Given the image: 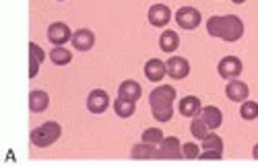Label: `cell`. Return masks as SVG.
<instances>
[{"mask_svg":"<svg viewBox=\"0 0 258 167\" xmlns=\"http://www.w3.org/2000/svg\"><path fill=\"white\" fill-rule=\"evenodd\" d=\"M178 46H180V35H178L176 31L167 29V31H163V33L159 35V48H161V52L171 54V52L178 50Z\"/></svg>","mask_w":258,"mask_h":167,"instance_id":"obj_18","label":"cell"},{"mask_svg":"<svg viewBox=\"0 0 258 167\" xmlns=\"http://www.w3.org/2000/svg\"><path fill=\"white\" fill-rule=\"evenodd\" d=\"M147 17H149V23H151L153 27H165L174 15H171L169 7H165V5H153L151 9H149Z\"/></svg>","mask_w":258,"mask_h":167,"instance_id":"obj_13","label":"cell"},{"mask_svg":"<svg viewBox=\"0 0 258 167\" xmlns=\"http://www.w3.org/2000/svg\"><path fill=\"white\" fill-rule=\"evenodd\" d=\"M201 118L207 122V126L211 130H217L223 124V114H221V110L217 106H205L201 110Z\"/></svg>","mask_w":258,"mask_h":167,"instance_id":"obj_15","label":"cell"},{"mask_svg":"<svg viewBox=\"0 0 258 167\" xmlns=\"http://www.w3.org/2000/svg\"><path fill=\"white\" fill-rule=\"evenodd\" d=\"M182 155H184V159H199L201 147L197 142H186V144H182Z\"/></svg>","mask_w":258,"mask_h":167,"instance_id":"obj_27","label":"cell"},{"mask_svg":"<svg viewBox=\"0 0 258 167\" xmlns=\"http://www.w3.org/2000/svg\"><path fill=\"white\" fill-rule=\"evenodd\" d=\"M157 155H159L157 144H149V142L135 144L133 151H131V157L133 159H157Z\"/></svg>","mask_w":258,"mask_h":167,"instance_id":"obj_19","label":"cell"},{"mask_svg":"<svg viewBox=\"0 0 258 167\" xmlns=\"http://www.w3.org/2000/svg\"><path fill=\"white\" fill-rule=\"evenodd\" d=\"M135 110H137V101H133V99L118 95V99L114 101V112L118 118H131L135 114Z\"/></svg>","mask_w":258,"mask_h":167,"instance_id":"obj_20","label":"cell"},{"mask_svg":"<svg viewBox=\"0 0 258 167\" xmlns=\"http://www.w3.org/2000/svg\"><path fill=\"white\" fill-rule=\"evenodd\" d=\"M73 48L79 52H89L95 46V33L91 29H77L73 33Z\"/></svg>","mask_w":258,"mask_h":167,"instance_id":"obj_11","label":"cell"},{"mask_svg":"<svg viewBox=\"0 0 258 167\" xmlns=\"http://www.w3.org/2000/svg\"><path fill=\"white\" fill-rule=\"evenodd\" d=\"M225 95H227L229 101L244 103V101L248 99V95H250V89H248V85H246L244 80H240V78H231L227 85H225Z\"/></svg>","mask_w":258,"mask_h":167,"instance_id":"obj_8","label":"cell"},{"mask_svg":"<svg viewBox=\"0 0 258 167\" xmlns=\"http://www.w3.org/2000/svg\"><path fill=\"white\" fill-rule=\"evenodd\" d=\"M244 70V64H242V60L238 56H225L219 60V64H217V72L219 76L231 80V78H238Z\"/></svg>","mask_w":258,"mask_h":167,"instance_id":"obj_5","label":"cell"},{"mask_svg":"<svg viewBox=\"0 0 258 167\" xmlns=\"http://www.w3.org/2000/svg\"><path fill=\"white\" fill-rule=\"evenodd\" d=\"M231 3H233V5H244L246 0H231Z\"/></svg>","mask_w":258,"mask_h":167,"instance_id":"obj_30","label":"cell"},{"mask_svg":"<svg viewBox=\"0 0 258 167\" xmlns=\"http://www.w3.org/2000/svg\"><path fill=\"white\" fill-rule=\"evenodd\" d=\"M207 31L213 37H219L227 44L242 39L244 35V21L235 15H213L207 21Z\"/></svg>","mask_w":258,"mask_h":167,"instance_id":"obj_1","label":"cell"},{"mask_svg":"<svg viewBox=\"0 0 258 167\" xmlns=\"http://www.w3.org/2000/svg\"><path fill=\"white\" fill-rule=\"evenodd\" d=\"M141 93H143V89H141V85L137 80H133V78H128V80H124L122 85L118 87V95L120 97H126V99H133V101H137L139 97H141Z\"/></svg>","mask_w":258,"mask_h":167,"instance_id":"obj_21","label":"cell"},{"mask_svg":"<svg viewBox=\"0 0 258 167\" xmlns=\"http://www.w3.org/2000/svg\"><path fill=\"white\" fill-rule=\"evenodd\" d=\"M252 157H254V159L258 161V142L254 144V149H252Z\"/></svg>","mask_w":258,"mask_h":167,"instance_id":"obj_29","label":"cell"},{"mask_svg":"<svg viewBox=\"0 0 258 167\" xmlns=\"http://www.w3.org/2000/svg\"><path fill=\"white\" fill-rule=\"evenodd\" d=\"M159 155L157 159H184L182 155V142L178 136H165L159 142Z\"/></svg>","mask_w":258,"mask_h":167,"instance_id":"obj_6","label":"cell"},{"mask_svg":"<svg viewBox=\"0 0 258 167\" xmlns=\"http://www.w3.org/2000/svg\"><path fill=\"white\" fill-rule=\"evenodd\" d=\"M190 132H192V136H195L197 140H203V138H205V136L211 132V128L207 126V122H205L201 116H197V118H192Z\"/></svg>","mask_w":258,"mask_h":167,"instance_id":"obj_23","label":"cell"},{"mask_svg":"<svg viewBox=\"0 0 258 167\" xmlns=\"http://www.w3.org/2000/svg\"><path fill=\"white\" fill-rule=\"evenodd\" d=\"M48 106H50V95H48L46 91L37 89V91H31V93H29V110H31L33 114L46 112Z\"/></svg>","mask_w":258,"mask_h":167,"instance_id":"obj_17","label":"cell"},{"mask_svg":"<svg viewBox=\"0 0 258 167\" xmlns=\"http://www.w3.org/2000/svg\"><path fill=\"white\" fill-rule=\"evenodd\" d=\"M167 74V64L163 60L159 58H151V60H147V64H145V76L151 80V82H161Z\"/></svg>","mask_w":258,"mask_h":167,"instance_id":"obj_12","label":"cell"},{"mask_svg":"<svg viewBox=\"0 0 258 167\" xmlns=\"http://www.w3.org/2000/svg\"><path fill=\"white\" fill-rule=\"evenodd\" d=\"M178 110L184 118H197V116H201V110H203L201 99L197 95H186L184 99H180Z\"/></svg>","mask_w":258,"mask_h":167,"instance_id":"obj_14","label":"cell"},{"mask_svg":"<svg viewBox=\"0 0 258 167\" xmlns=\"http://www.w3.org/2000/svg\"><path fill=\"white\" fill-rule=\"evenodd\" d=\"M58 3H62V0H58Z\"/></svg>","mask_w":258,"mask_h":167,"instance_id":"obj_31","label":"cell"},{"mask_svg":"<svg viewBox=\"0 0 258 167\" xmlns=\"http://www.w3.org/2000/svg\"><path fill=\"white\" fill-rule=\"evenodd\" d=\"M240 116H242L244 120H248V122L256 120V118H258V103L252 101V99H246V101L242 103V108H240Z\"/></svg>","mask_w":258,"mask_h":167,"instance_id":"obj_24","label":"cell"},{"mask_svg":"<svg viewBox=\"0 0 258 167\" xmlns=\"http://www.w3.org/2000/svg\"><path fill=\"white\" fill-rule=\"evenodd\" d=\"M46 54L35 41H29V78H35V74L39 72V66L44 62Z\"/></svg>","mask_w":258,"mask_h":167,"instance_id":"obj_16","label":"cell"},{"mask_svg":"<svg viewBox=\"0 0 258 167\" xmlns=\"http://www.w3.org/2000/svg\"><path fill=\"white\" fill-rule=\"evenodd\" d=\"M178 93L171 85H159L149 95V106H151V114L157 122H169L174 118V101Z\"/></svg>","mask_w":258,"mask_h":167,"instance_id":"obj_2","label":"cell"},{"mask_svg":"<svg viewBox=\"0 0 258 167\" xmlns=\"http://www.w3.org/2000/svg\"><path fill=\"white\" fill-rule=\"evenodd\" d=\"M48 39L52 41V46H64L67 41L73 39V31L69 29L67 23H62V21H56L48 27Z\"/></svg>","mask_w":258,"mask_h":167,"instance_id":"obj_7","label":"cell"},{"mask_svg":"<svg viewBox=\"0 0 258 167\" xmlns=\"http://www.w3.org/2000/svg\"><path fill=\"white\" fill-rule=\"evenodd\" d=\"M165 64H167V74L176 80H182L190 74V62L182 56H171Z\"/></svg>","mask_w":258,"mask_h":167,"instance_id":"obj_9","label":"cell"},{"mask_svg":"<svg viewBox=\"0 0 258 167\" xmlns=\"http://www.w3.org/2000/svg\"><path fill=\"white\" fill-rule=\"evenodd\" d=\"M201 142H203L205 151H211V149H221L223 151V138L219 134H215V132H209Z\"/></svg>","mask_w":258,"mask_h":167,"instance_id":"obj_25","label":"cell"},{"mask_svg":"<svg viewBox=\"0 0 258 167\" xmlns=\"http://www.w3.org/2000/svg\"><path fill=\"white\" fill-rule=\"evenodd\" d=\"M174 19H176V23L182 29H186V31L197 29L201 25V21H203L199 9H195V7H182V9H178V13L174 15Z\"/></svg>","mask_w":258,"mask_h":167,"instance_id":"obj_4","label":"cell"},{"mask_svg":"<svg viewBox=\"0 0 258 167\" xmlns=\"http://www.w3.org/2000/svg\"><path fill=\"white\" fill-rule=\"evenodd\" d=\"M163 138H165V136H163V132H161L159 128H147V130L143 132V142L157 144V147H159V142H161Z\"/></svg>","mask_w":258,"mask_h":167,"instance_id":"obj_26","label":"cell"},{"mask_svg":"<svg viewBox=\"0 0 258 167\" xmlns=\"http://www.w3.org/2000/svg\"><path fill=\"white\" fill-rule=\"evenodd\" d=\"M60 136H62V126L58 122H44L41 126L31 130L29 140L37 149H48V147H52L54 142H58Z\"/></svg>","mask_w":258,"mask_h":167,"instance_id":"obj_3","label":"cell"},{"mask_svg":"<svg viewBox=\"0 0 258 167\" xmlns=\"http://www.w3.org/2000/svg\"><path fill=\"white\" fill-rule=\"evenodd\" d=\"M107 108H110V95L103 89H93L87 97V110L91 114H103Z\"/></svg>","mask_w":258,"mask_h":167,"instance_id":"obj_10","label":"cell"},{"mask_svg":"<svg viewBox=\"0 0 258 167\" xmlns=\"http://www.w3.org/2000/svg\"><path fill=\"white\" fill-rule=\"evenodd\" d=\"M199 159H223V151L221 149H211V151H203Z\"/></svg>","mask_w":258,"mask_h":167,"instance_id":"obj_28","label":"cell"},{"mask_svg":"<svg viewBox=\"0 0 258 167\" xmlns=\"http://www.w3.org/2000/svg\"><path fill=\"white\" fill-rule=\"evenodd\" d=\"M50 60L56 66H67L73 60V54H71L69 48H64V46H54V50L50 52Z\"/></svg>","mask_w":258,"mask_h":167,"instance_id":"obj_22","label":"cell"}]
</instances>
